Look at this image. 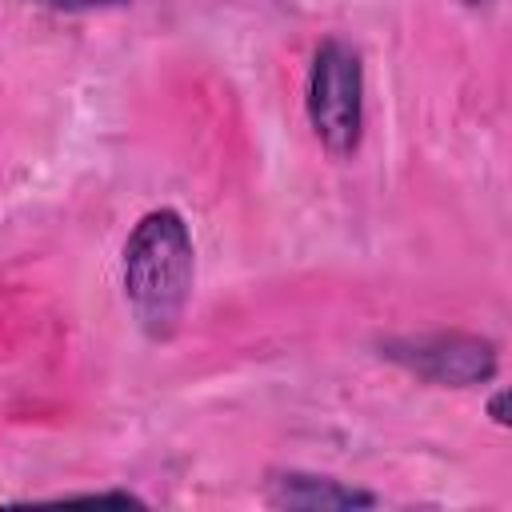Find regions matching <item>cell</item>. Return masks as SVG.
Segmentation results:
<instances>
[{
  "mask_svg": "<svg viewBox=\"0 0 512 512\" xmlns=\"http://www.w3.org/2000/svg\"><path fill=\"white\" fill-rule=\"evenodd\" d=\"M196 280L192 228L176 208L144 212L124 240V300L148 340H168L188 308Z\"/></svg>",
  "mask_w": 512,
  "mask_h": 512,
  "instance_id": "cell-1",
  "label": "cell"
},
{
  "mask_svg": "<svg viewBox=\"0 0 512 512\" xmlns=\"http://www.w3.org/2000/svg\"><path fill=\"white\" fill-rule=\"evenodd\" d=\"M312 136L328 156H352L364 136V60L360 48L328 36L316 44L304 84Z\"/></svg>",
  "mask_w": 512,
  "mask_h": 512,
  "instance_id": "cell-2",
  "label": "cell"
},
{
  "mask_svg": "<svg viewBox=\"0 0 512 512\" xmlns=\"http://www.w3.org/2000/svg\"><path fill=\"white\" fill-rule=\"evenodd\" d=\"M380 356L392 364L416 372L420 380L448 384V388H472L496 376L500 356L496 344L476 332H428V336H400L380 344Z\"/></svg>",
  "mask_w": 512,
  "mask_h": 512,
  "instance_id": "cell-3",
  "label": "cell"
},
{
  "mask_svg": "<svg viewBox=\"0 0 512 512\" xmlns=\"http://www.w3.org/2000/svg\"><path fill=\"white\" fill-rule=\"evenodd\" d=\"M268 504L276 508H372L376 492L332 480V476H316V472H300V468H284L268 476Z\"/></svg>",
  "mask_w": 512,
  "mask_h": 512,
  "instance_id": "cell-4",
  "label": "cell"
},
{
  "mask_svg": "<svg viewBox=\"0 0 512 512\" xmlns=\"http://www.w3.org/2000/svg\"><path fill=\"white\" fill-rule=\"evenodd\" d=\"M48 12H96V8H116V4H128V0H32Z\"/></svg>",
  "mask_w": 512,
  "mask_h": 512,
  "instance_id": "cell-5",
  "label": "cell"
},
{
  "mask_svg": "<svg viewBox=\"0 0 512 512\" xmlns=\"http://www.w3.org/2000/svg\"><path fill=\"white\" fill-rule=\"evenodd\" d=\"M504 400H508V392H504V388L488 400V412H492V420H496V424H508V416H504Z\"/></svg>",
  "mask_w": 512,
  "mask_h": 512,
  "instance_id": "cell-6",
  "label": "cell"
},
{
  "mask_svg": "<svg viewBox=\"0 0 512 512\" xmlns=\"http://www.w3.org/2000/svg\"><path fill=\"white\" fill-rule=\"evenodd\" d=\"M460 4H464V8H488L492 0H460Z\"/></svg>",
  "mask_w": 512,
  "mask_h": 512,
  "instance_id": "cell-7",
  "label": "cell"
}]
</instances>
